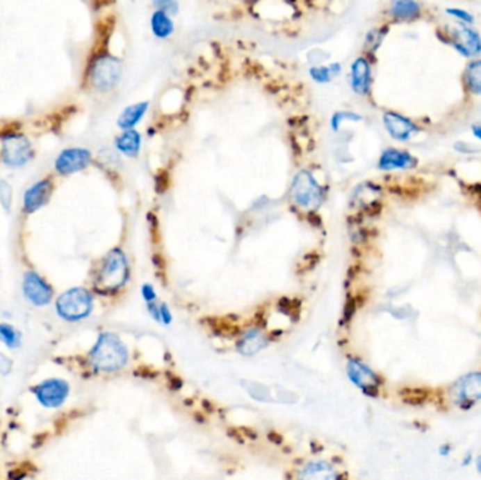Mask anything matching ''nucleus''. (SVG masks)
Masks as SVG:
<instances>
[{
  "instance_id": "4c0bfd02",
  "label": "nucleus",
  "mask_w": 481,
  "mask_h": 480,
  "mask_svg": "<svg viewBox=\"0 0 481 480\" xmlns=\"http://www.w3.org/2000/svg\"><path fill=\"white\" fill-rule=\"evenodd\" d=\"M247 2H250V0H247Z\"/></svg>"
},
{
  "instance_id": "1a4fd4ad",
  "label": "nucleus",
  "mask_w": 481,
  "mask_h": 480,
  "mask_svg": "<svg viewBox=\"0 0 481 480\" xmlns=\"http://www.w3.org/2000/svg\"><path fill=\"white\" fill-rule=\"evenodd\" d=\"M346 374L349 381L362 390L368 396H377L380 390L382 381L373 372L368 365H365L362 361H359L356 358H349L346 364Z\"/></svg>"
},
{
  "instance_id": "423d86ee",
  "label": "nucleus",
  "mask_w": 481,
  "mask_h": 480,
  "mask_svg": "<svg viewBox=\"0 0 481 480\" xmlns=\"http://www.w3.org/2000/svg\"><path fill=\"white\" fill-rule=\"evenodd\" d=\"M93 310V296L83 287H72L56 300L58 316L65 321L75 323L90 316Z\"/></svg>"
},
{
  "instance_id": "6ab92c4d",
  "label": "nucleus",
  "mask_w": 481,
  "mask_h": 480,
  "mask_svg": "<svg viewBox=\"0 0 481 480\" xmlns=\"http://www.w3.org/2000/svg\"><path fill=\"white\" fill-rule=\"evenodd\" d=\"M387 16L397 23H408L421 17V5L416 0H391Z\"/></svg>"
},
{
  "instance_id": "7ed1b4c3",
  "label": "nucleus",
  "mask_w": 481,
  "mask_h": 480,
  "mask_svg": "<svg viewBox=\"0 0 481 480\" xmlns=\"http://www.w3.org/2000/svg\"><path fill=\"white\" fill-rule=\"evenodd\" d=\"M130 279V266L126 254L114 248L103 259L95 279V286L101 293H113L126 286Z\"/></svg>"
},
{
  "instance_id": "20e7f679",
  "label": "nucleus",
  "mask_w": 481,
  "mask_h": 480,
  "mask_svg": "<svg viewBox=\"0 0 481 480\" xmlns=\"http://www.w3.org/2000/svg\"><path fill=\"white\" fill-rule=\"evenodd\" d=\"M35 157L34 144L24 133L9 129L0 134V159L9 168H23Z\"/></svg>"
},
{
  "instance_id": "f03ea898",
  "label": "nucleus",
  "mask_w": 481,
  "mask_h": 480,
  "mask_svg": "<svg viewBox=\"0 0 481 480\" xmlns=\"http://www.w3.org/2000/svg\"><path fill=\"white\" fill-rule=\"evenodd\" d=\"M90 364L99 372H117L129 364V349L118 335L101 333L89 353Z\"/></svg>"
},
{
  "instance_id": "f704fd0d",
  "label": "nucleus",
  "mask_w": 481,
  "mask_h": 480,
  "mask_svg": "<svg viewBox=\"0 0 481 480\" xmlns=\"http://www.w3.org/2000/svg\"><path fill=\"white\" fill-rule=\"evenodd\" d=\"M471 131H473L474 137H475L477 140L481 141V125H474V126L471 127Z\"/></svg>"
},
{
  "instance_id": "6e6552de",
  "label": "nucleus",
  "mask_w": 481,
  "mask_h": 480,
  "mask_svg": "<svg viewBox=\"0 0 481 480\" xmlns=\"http://www.w3.org/2000/svg\"><path fill=\"white\" fill-rule=\"evenodd\" d=\"M93 152L85 147H70L59 152L54 161V169L61 176H71L89 168Z\"/></svg>"
},
{
  "instance_id": "2eb2a0df",
  "label": "nucleus",
  "mask_w": 481,
  "mask_h": 480,
  "mask_svg": "<svg viewBox=\"0 0 481 480\" xmlns=\"http://www.w3.org/2000/svg\"><path fill=\"white\" fill-rule=\"evenodd\" d=\"M151 109V100H140L127 104L115 118V127L118 130L137 129L148 114Z\"/></svg>"
},
{
  "instance_id": "412c9836",
  "label": "nucleus",
  "mask_w": 481,
  "mask_h": 480,
  "mask_svg": "<svg viewBox=\"0 0 481 480\" xmlns=\"http://www.w3.org/2000/svg\"><path fill=\"white\" fill-rule=\"evenodd\" d=\"M268 344L265 333L259 328H251L245 331L236 342V349L244 356H254L261 352Z\"/></svg>"
},
{
  "instance_id": "c9c22d12",
  "label": "nucleus",
  "mask_w": 481,
  "mask_h": 480,
  "mask_svg": "<svg viewBox=\"0 0 481 480\" xmlns=\"http://www.w3.org/2000/svg\"><path fill=\"white\" fill-rule=\"evenodd\" d=\"M449 452H450V447H449V445H442L441 449H439V454H441L442 456H448Z\"/></svg>"
},
{
  "instance_id": "5701e85b",
  "label": "nucleus",
  "mask_w": 481,
  "mask_h": 480,
  "mask_svg": "<svg viewBox=\"0 0 481 480\" xmlns=\"http://www.w3.org/2000/svg\"><path fill=\"white\" fill-rule=\"evenodd\" d=\"M298 477L303 479H336L339 474L336 473V469L324 461L320 462H310L307 463L302 472L298 473Z\"/></svg>"
},
{
  "instance_id": "b1692460",
  "label": "nucleus",
  "mask_w": 481,
  "mask_h": 480,
  "mask_svg": "<svg viewBox=\"0 0 481 480\" xmlns=\"http://www.w3.org/2000/svg\"><path fill=\"white\" fill-rule=\"evenodd\" d=\"M389 34V26H379L375 27L372 30H369L365 35V41H364V54L369 55L373 58V55L379 51V48L382 47L384 38Z\"/></svg>"
},
{
  "instance_id": "f8f14e48",
  "label": "nucleus",
  "mask_w": 481,
  "mask_h": 480,
  "mask_svg": "<svg viewBox=\"0 0 481 480\" xmlns=\"http://www.w3.org/2000/svg\"><path fill=\"white\" fill-rule=\"evenodd\" d=\"M382 123L387 134L396 141H407L418 131V126L411 118L394 110H386L382 114Z\"/></svg>"
},
{
  "instance_id": "4468645a",
  "label": "nucleus",
  "mask_w": 481,
  "mask_h": 480,
  "mask_svg": "<svg viewBox=\"0 0 481 480\" xmlns=\"http://www.w3.org/2000/svg\"><path fill=\"white\" fill-rule=\"evenodd\" d=\"M54 192V182L51 177H44L37 181L34 185H31L24 192L23 199V207L27 214H33L37 210H40L42 206H45Z\"/></svg>"
},
{
  "instance_id": "393cba45",
  "label": "nucleus",
  "mask_w": 481,
  "mask_h": 480,
  "mask_svg": "<svg viewBox=\"0 0 481 480\" xmlns=\"http://www.w3.org/2000/svg\"><path fill=\"white\" fill-rule=\"evenodd\" d=\"M463 82L470 93L481 95V59L467 65L463 75Z\"/></svg>"
},
{
  "instance_id": "72a5a7b5",
  "label": "nucleus",
  "mask_w": 481,
  "mask_h": 480,
  "mask_svg": "<svg viewBox=\"0 0 481 480\" xmlns=\"http://www.w3.org/2000/svg\"><path fill=\"white\" fill-rule=\"evenodd\" d=\"M147 309H148V313H149V316L155 320V321H158V323H161V314H159V305L156 303V300H155V302H151V303H147Z\"/></svg>"
},
{
  "instance_id": "e433bc0d",
  "label": "nucleus",
  "mask_w": 481,
  "mask_h": 480,
  "mask_svg": "<svg viewBox=\"0 0 481 480\" xmlns=\"http://www.w3.org/2000/svg\"><path fill=\"white\" fill-rule=\"evenodd\" d=\"M477 469H478V472L481 473V455H480L478 459H477Z\"/></svg>"
},
{
  "instance_id": "f257e3e1",
  "label": "nucleus",
  "mask_w": 481,
  "mask_h": 480,
  "mask_svg": "<svg viewBox=\"0 0 481 480\" xmlns=\"http://www.w3.org/2000/svg\"><path fill=\"white\" fill-rule=\"evenodd\" d=\"M124 75L123 59L113 54L107 47H99L88 58L83 82L88 89L99 95L114 92Z\"/></svg>"
},
{
  "instance_id": "bb28decb",
  "label": "nucleus",
  "mask_w": 481,
  "mask_h": 480,
  "mask_svg": "<svg viewBox=\"0 0 481 480\" xmlns=\"http://www.w3.org/2000/svg\"><path fill=\"white\" fill-rule=\"evenodd\" d=\"M0 339L9 348H17L22 342V334L13 326L8 323H0Z\"/></svg>"
},
{
  "instance_id": "9b49d317",
  "label": "nucleus",
  "mask_w": 481,
  "mask_h": 480,
  "mask_svg": "<svg viewBox=\"0 0 481 480\" xmlns=\"http://www.w3.org/2000/svg\"><path fill=\"white\" fill-rule=\"evenodd\" d=\"M33 393L35 394L40 404L48 408H56L63 406L70 396V385L63 379H47L38 383Z\"/></svg>"
},
{
  "instance_id": "2f4dec72",
  "label": "nucleus",
  "mask_w": 481,
  "mask_h": 480,
  "mask_svg": "<svg viewBox=\"0 0 481 480\" xmlns=\"http://www.w3.org/2000/svg\"><path fill=\"white\" fill-rule=\"evenodd\" d=\"M159 314H161V324L163 326H169L173 320V316L170 313V309L166 303H162L159 305Z\"/></svg>"
},
{
  "instance_id": "ddd939ff",
  "label": "nucleus",
  "mask_w": 481,
  "mask_h": 480,
  "mask_svg": "<svg viewBox=\"0 0 481 480\" xmlns=\"http://www.w3.org/2000/svg\"><path fill=\"white\" fill-rule=\"evenodd\" d=\"M23 293L30 303L47 306L51 303L54 291L48 282L34 271H28L23 279Z\"/></svg>"
},
{
  "instance_id": "a211bd4d",
  "label": "nucleus",
  "mask_w": 481,
  "mask_h": 480,
  "mask_svg": "<svg viewBox=\"0 0 481 480\" xmlns=\"http://www.w3.org/2000/svg\"><path fill=\"white\" fill-rule=\"evenodd\" d=\"M416 165V159L408 152L397 148H386L377 162L380 170H396V169H411Z\"/></svg>"
},
{
  "instance_id": "39448f33",
  "label": "nucleus",
  "mask_w": 481,
  "mask_h": 480,
  "mask_svg": "<svg viewBox=\"0 0 481 480\" xmlns=\"http://www.w3.org/2000/svg\"><path fill=\"white\" fill-rule=\"evenodd\" d=\"M290 196L295 206L316 211L325 200V191L309 169L298 170L290 185Z\"/></svg>"
},
{
  "instance_id": "473e14b6",
  "label": "nucleus",
  "mask_w": 481,
  "mask_h": 480,
  "mask_svg": "<svg viewBox=\"0 0 481 480\" xmlns=\"http://www.w3.org/2000/svg\"><path fill=\"white\" fill-rule=\"evenodd\" d=\"M13 367V362L10 361V358H8L5 353H0V374L8 375L10 374Z\"/></svg>"
},
{
  "instance_id": "dca6fc26",
  "label": "nucleus",
  "mask_w": 481,
  "mask_h": 480,
  "mask_svg": "<svg viewBox=\"0 0 481 480\" xmlns=\"http://www.w3.org/2000/svg\"><path fill=\"white\" fill-rule=\"evenodd\" d=\"M144 144V136L138 129L131 130H120V133L114 137L113 145L114 150L126 158L136 159L140 157Z\"/></svg>"
},
{
  "instance_id": "0eeeda50",
  "label": "nucleus",
  "mask_w": 481,
  "mask_h": 480,
  "mask_svg": "<svg viewBox=\"0 0 481 480\" xmlns=\"http://www.w3.org/2000/svg\"><path fill=\"white\" fill-rule=\"evenodd\" d=\"M348 83L350 90L359 97H369L373 89L372 56L362 54L356 56L348 70Z\"/></svg>"
},
{
  "instance_id": "aec40b11",
  "label": "nucleus",
  "mask_w": 481,
  "mask_h": 480,
  "mask_svg": "<svg viewBox=\"0 0 481 480\" xmlns=\"http://www.w3.org/2000/svg\"><path fill=\"white\" fill-rule=\"evenodd\" d=\"M148 23H149V31L152 37L159 41H166L172 38L176 33L174 17L165 12L152 10V13L149 15Z\"/></svg>"
},
{
  "instance_id": "7c9ffc66",
  "label": "nucleus",
  "mask_w": 481,
  "mask_h": 480,
  "mask_svg": "<svg viewBox=\"0 0 481 480\" xmlns=\"http://www.w3.org/2000/svg\"><path fill=\"white\" fill-rule=\"evenodd\" d=\"M141 294H142V297L145 300V303H151V302H155V300H156V291H155L154 286L149 285V283L142 285Z\"/></svg>"
},
{
  "instance_id": "cd10ccee",
  "label": "nucleus",
  "mask_w": 481,
  "mask_h": 480,
  "mask_svg": "<svg viewBox=\"0 0 481 480\" xmlns=\"http://www.w3.org/2000/svg\"><path fill=\"white\" fill-rule=\"evenodd\" d=\"M151 6L154 10L165 12L173 17H176L180 12V3L179 0H152Z\"/></svg>"
},
{
  "instance_id": "a878e982",
  "label": "nucleus",
  "mask_w": 481,
  "mask_h": 480,
  "mask_svg": "<svg viewBox=\"0 0 481 480\" xmlns=\"http://www.w3.org/2000/svg\"><path fill=\"white\" fill-rule=\"evenodd\" d=\"M364 120V115L353 110H335L329 117V129L334 133L342 130L345 123H360Z\"/></svg>"
},
{
  "instance_id": "f3484780",
  "label": "nucleus",
  "mask_w": 481,
  "mask_h": 480,
  "mask_svg": "<svg viewBox=\"0 0 481 480\" xmlns=\"http://www.w3.org/2000/svg\"><path fill=\"white\" fill-rule=\"evenodd\" d=\"M455 400L459 404L471 406L481 399V374H470L460 379L453 389Z\"/></svg>"
},
{
  "instance_id": "4be33fe9",
  "label": "nucleus",
  "mask_w": 481,
  "mask_h": 480,
  "mask_svg": "<svg viewBox=\"0 0 481 480\" xmlns=\"http://www.w3.org/2000/svg\"><path fill=\"white\" fill-rule=\"evenodd\" d=\"M343 72V65L339 61H332L328 64L310 65L309 78L317 85H329Z\"/></svg>"
},
{
  "instance_id": "c756f323",
  "label": "nucleus",
  "mask_w": 481,
  "mask_h": 480,
  "mask_svg": "<svg viewBox=\"0 0 481 480\" xmlns=\"http://www.w3.org/2000/svg\"><path fill=\"white\" fill-rule=\"evenodd\" d=\"M446 13H448L449 16L456 17V19L460 20L462 23L470 24V23H473V20H474L473 16H471L468 12L463 10V9H455V8H452V9H446Z\"/></svg>"
},
{
  "instance_id": "9d476101",
  "label": "nucleus",
  "mask_w": 481,
  "mask_h": 480,
  "mask_svg": "<svg viewBox=\"0 0 481 480\" xmlns=\"http://www.w3.org/2000/svg\"><path fill=\"white\" fill-rule=\"evenodd\" d=\"M439 37L464 56H474L481 52L480 35L464 24H460V27L448 29L446 33L441 34Z\"/></svg>"
},
{
  "instance_id": "c85d7f7f",
  "label": "nucleus",
  "mask_w": 481,
  "mask_h": 480,
  "mask_svg": "<svg viewBox=\"0 0 481 480\" xmlns=\"http://www.w3.org/2000/svg\"><path fill=\"white\" fill-rule=\"evenodd\" d=\"M12 200H13L12 185L8 181H5V179H0V205L3 206L5 210H10Z\"/></svg>"
}]
</instances>
